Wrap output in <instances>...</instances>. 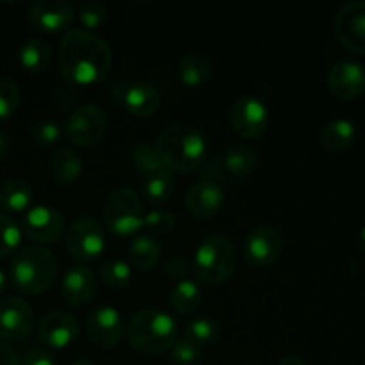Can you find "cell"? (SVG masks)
Listing matches in <instances>:
<instances>
[{
	"label": "cell",
	"mask_w": 365,
	"mask_h": 365,
	"mask_svg": "<svg viewBox=\"0 0 365 365\" xmlns=\"http://www.w3.org/2000/svg\"><path fill=\"white\" fill-rule=\"evenodd\" d=\"M57 64L68 84L91 86L109 75L113 50L96 32L73 29L61 39Z\"/></svg>",
	"instance_id": "obj_1"
},
{
	"label": "cell",
	"mask_w": 365,
	"mask_h": 365,
	"mask_svg": "<svg viewBox=\"0 0 365 365\" xmlns=\"http://www.w3.org/2000/svg\"><path fill=\"white\" fill-rule=\"evenodd\" d=\"M155 148L164 166L177 173H191L203 166L209 153L207 139L189 123H171L159 132Z\"/></svg>",
	"instance_id": "obj_2"
},
{
	"label": "cell",
	"mask_w": 365,
	"mask_h": 365,
	"mask_svg": "<svg viewBox=\"0 0 365 365\" xmlns=\"http://www.w3.org/2000/svg\"><path fill=\"white\" fill-rule=\"evenodd\" d=\"M127 341L143 355H163L178 341L177 321L160 309H141L128 321Z\"/></svg>",
	"instance_id": "obj_3"
},
{
	"label": "cell",
	"mask_w": 365,
	"mask_h": 365,
	"mask_svg": "<svg viewBox=\"0 0 365 365\" xmlns=\"http://www.w3.org/2000/svg\"><path fill=\"white\" fill-rule=\"evenodd\" d=\"M56 255L43 246H29L13 255L9 264V278L18 292L27 296L43 294L57 278Z\"/></svg>",
	"instance_id": "obj_4"
},
{
	"label": "cell",
	"mask_w": 365,
	"mask_h": 365,
	"mask_svg": "<svg viewBox=\"0 0 365 365\" xmlns=\"http://www.w3.org/2000/svg\"><path fill=\"white\" fill-rule=\"evenodd\" d=\"M237 266V252L234 242L225 235H207L192 259V273L205 285H221L230 280Z\"/></svg>",
	"instance_id": "obj_5"
},
{
	"label": "cell",
	"mask_w": 365,
	"mask_h": 365,
	"mask_svg": "<svg viewBox=\"0 0 365 365\" xmlns=\"http://www.w3.org/2000/svg\"><path fill=\"white\" fill-rule=\"evenodd\" d=\"M103 225L114 235H127L135 234L139 228H143V203L135 191L130 187H116L109 192L102 209Z\"/></svg>",
	"instance_id": "obj_6"
},
{
	"label": "cell",
	"mask_w": 365,
	"mask_h": 365,
	"mask_svg": "<svg viewBox=\"0 0 365 365\" xmlns=\"http://www.w3.org/2000/svg\"><path fill=\"white\" fill-rule=\"evenodd\" d=\"M66 250L78 262H95L106 250V230L95 217H78L66 234Z\"/></svg>",
	"instance_id": "obj_7"
},
{
	"label": "cell",
	"mask_w": 365,
	"mask_h": 365,
	"mask_svg": "<svg viewBox=\"0 0 365 365\" xmlns=\"http://www.w3.org/2000/svg\"><path fill=\"white\" fill-rule=\"evenodd\" d=\"M107 128V116L96 103H84L71 110L64 123V138L75 146H95L103 138Z\"/></svg>",
	"instance_id": "obj_8"
},
{
	"label": "cell",
	"mask_w": 365,
	"mask_h": 365,
	"mask_svg": "<svg viewBox=\"0 0 365 365\" xmlns=\"http://www.w3.org/2000/svg\"><path fill=\"white\" fill-rule=\"evenodd\" d=\"M64 217L50 205H36L21 217V235L38 246L56 245L64 234Z\"/></svg>",
	"instance_id": "obj_9"
},
{
	"label": "cell",
	"mask_w": 365,
	"mask_h": 365,
	"mask_svg": "<svg viewBox=\"0 0 365 365\" xmlns=\"http://www.w3.org/2000/svg\"><path fill=\"white\" fill-rule=\"evenodd\" d=\"M230 123L239 138H262L269 128V107L255 96H242L232 106Z\"/></svg>",
	"instance_id": "obj_10"
},
{
	"label": "cell",
	"mask_w": 365,
	"mask_h": 365,
	"mask_svg": "<svg viewBox=\"0 0 365 365\" xmlns=\"http://www.w3.org/2000/svg\"><path fill=\"white\" fill-rule=\"evenodd\" d=\"M284 237L273 225H257L245 241V259L252 266L267 267L280 260Z\"/></svg>",
	"instance_id": "obj_11"
},
{
	"label": "cell",
	"mask_w": 365,
	"mask_h": 365,
	"mask_svg": "<svg viewBox=\"0 0 365 365\" xmlns=\"http://www.w3.org/2000/svg\"><path fill=\"white\" fill-rule=\"evenodd\" d=\"M335 38L349 52L365 56V2H348L337 11L334 21Z\"/></svg>",
	"instance_id": "obj_12"
},
{
	"label": "cell",
	"mask_w": 365,
	"mask_h": 365,
	"mask_svg": "<svg viewBox=\"0 0 365 365\" xmlns=\"http://www.w3.org/2000/svg\"><path fill=\"white\" fill-rule=\"evenodd\" d=\"M86 331L89 339L100 348H116L125 334L121 314L110 305L96 307L86 317Z\"/></svg>",
	"instance_id": "obj_13"
},
{
	"label": "cell",
	"mask_w": 365,
	"mask_h": 365,
	"mask_svg": "<svg viewBox=\"0 0 365 365\" xmlns=\"http://www.w3.org/2000/svg\"><path fill=\"white\" fill-rule=\"evenodd\" d=\"M34 328V312L25 299L6 296L0 298V339L18 341Z\"/></svg>",
	"instance_id": "obj_14"
},
{
	"label": "cell",
	"mask_w": 365,
	"mask_h": 365,
	"mask_svg": "<svg viewBox=\"0 0 365 365\" xmlns=\"http://www.w3.org/2000/svg\"><path fill=\"white\" fill-rule=\"evenodd\" d=\"M36 335H38V341L46 348H68L78 335V321L64 310H53L39 321Z\"/></svg>",
	"instance_id": "obj_15"
},
{
	"label": "cell",
	"mask_w": 365,
	"mask_h": 365,
	"mask_svg": "<svg viewBox=\"0 0 365 365\" xmlns=\"http://www.w3.org/2000/svg\"><path fill=\"white\" fill-rule=\"evenodd\" d=\"M73 18V6L64 0H36L27 11L29 24L43 32L64 31L70 27Z\"/></svg>",
	"instance_id": "obj_16"
},
{
	"label": "cell",
	"mask_w": 365,
	"mask_h": 365,
	"mask_svg": "<svg viewBox=\"0 0 365 365\" xmlns=\"http://www.w3.org/2000/svg\"><path fill=\"white\" fill-rule=\"evenodd\" d=\"M327 86L337 98L355 100L365 91V70L355 61H337L327 73Z\"/></svg>",
	"instance_id": "obj_17"
},
{
	"label": "cell",
	"mask_w": 365,
	"mask_h": 365,
	"mask_svg": "<svg viewBox=\"0 0 365 365\" xmlns=\"http://www.w3.org/2000/svg\"><path fill=\"white\" fill-rule=\"evenodd\" d=\"M185 209L196 217H212L223 209L225 191L212 180H196L187 187L184 196Z\"/></svg>",
	"instance_id": "obj_18"
},
{
	"label": "cell",
	"mask_w": 365,
	"mask_h": 365,
	"mask_svg": "<svg viewBox=\"0 0 365 365\" xmlns=\"http://www.w3.org/2000/svg\"><path fill=\"white\" fill-rule=\"evenodd\" d=\"M96 294V277L88 266L70 267L64 273L63 287H61V296H63L64 305L73 307H86L93 302Z\"/></svg>",
	"instance_id": "obj_19"
},
{
	"label": "cell",
	"mask_w": 365,
	"mask_h": 365,
	"mask_svg": "<svg viewBox=\"0 0 365 365\" xmlns=\"http://www.w3.org/2000/svg\"><path fill=\"white\" fill-rule=\"evenodd\" d=\"M118 100H121L125 109L138 118H148L159 109V91L148 82H130L123 84Z\"/></svg>",
	"instance_id": "obj_20"
},
{
	"label": "cell",
	"mask_w": 365,
	"mask_h": 365,
	"mask_svg": "<svg viewBox=\"0 0 365 365\" xmlns=\"http://www.w3.org/2000/svg\"><path fill=\"white\" fill-rule=\"evenodd\" d=\"M356 141V128L355 125L349 120L344 118H339V120H331L321 128L319 134V143L328 153H339L348 152L349 148H353Z\"/></svg>",
	"instance_id": "obj_21"
},
{
	"label": "cell",
	"mask_w": 365,
	"mask_h": 365,
	"mask_svg": "<svg viewBox=\"0 0 365 365\" xmlns=\"http://www.w3.org/2000/svg\"><path fill=\"white\" fill-rule=\"evenodd\" d=\"M160 259V245L153 235L143 234L130 241L127 248V262L138 271H150Z\"/></svg>",
	"instance_id": "obj_22"
},
{
	"label": "cell",
	"mask_w": 365,
	"mask_h": 365,
	"mask_svg": "<svg viewBox=\"0 0 365 365\" xmlns=\"http://www.w3.org/2000/svg\"><path fill=\"white\" fill-rule=\"evenodd\" d=\"M82 171H84V160L73 148L68 146L57 150L50 160V173L53 180L63 185L75 184L81 178Z\"/></svg>",
	"instance_id": "obj_23"
},
{
	"label": "cell",
	"mask_w": 365,
	"mask_h": 365,
	"mask_svg": "<svg viewBox=\"0 0 365 365\" xmlns=\"http://www.w3.org/2000/svg\"><path fill=\"white\" fill-rule=\"evenodd\" d=\"M212 63L203 53H187L178 63V77L182 84L191 89L203 88L212 78Z\"/></svg>",
	"instance_id": "obj_24"
},
{
	"label": "cell",
	"mask_w": 365,
	"mask_h": 365,
	"mask_svg": "<svg viewBox=\"0 0 365 365\" xmlns=\"http://www.w3.org/2000/svg\"><path fill=\"white\" fill-rule=\"evenodd\" d=\"M223 166L232 177H248L259 166V153L253 146L235 143L227 148L223 155Z\"/></svg>",
	"instance_id": "obj_25"
},
{
	"label": "cell",
	"mask_w": 365,
	"mask_h": 365,
	"mask_svg": "<svg viewBox=\"0 0 365 365\" xmlns=\"http://www.w3.org/2000/svg\"><path fill=\"white\" fill-rule=\"evenodd\" d=\"M32 202V189L21 178H9L0 184V205L7 212H27Z\"/></svg>",
	"instance_id": "obj_26"
},
{
	"label": "cell",
	"mask_w": 365,
	"mask_h": 365,
	"mask_svg": "<svg viewBox=\"0 0 365 365\" xmlns=\"http://www.w3.org/2000/svg\"><path fill=\"white\" fill-rule=\"evenodd\" d=\"M203 292L196 282L178 280L170 291V303L175 312L178 314H192L202 307Z\"/></svg>",
	"instance_id": "obj_27"
},
{
	"label": "cell",
	"mask_w": 365,
	"mask_h": 365,
	"mask_svg": "<svg viewBox=\"0 0 365 365\" xmlns=\"http://www.w3.org/2000/svg\"><path fill=\"white\" fill-rule=\"evenodd\" d=\"M52 63V50L43 39L31 38L20 46V64L31 73H43Z\"/></svg>",
	"instance_id": "obj_28"
},
{
	"label": "cell",
	"mask_w": 365,
	"mask_h": 365,
	"mask_svg": "<svg viewBox=\"0 0 365 365\" xmlns=\"http://www.w3.org/2000/svg\"><path fill=\"white\" fill-rule=\"evenodd\" d=\"M221 335V328L217 321L210 319V317H196L191 323L185 324L184 337L196 348H209V346L216 344L217 339Z\"/></svg>",
	"instance_id": "obj_29"
},
{
	"label": "cell",
	"mask_w": 365,
	"mask_h": 365,
	"mask_svg": "<svg viewBox=\"0 0 365 365\" xmlns=\"http://www.w3.org/2000/svg\"><path fill=\"white\" fill-rule=\"evenodd\" d=\"M175 191V178L170 170L150 175L143 180V196L152 205H163L171 198Z\"/></svg>",
	"instance_id": "obj_30"
},
{
	"label": "cell",
	"mask_w": 365,
	"mask_h": 365,
	"mask_svg": "<svg viewBox=\"0 0 365 365\" xmlns=\"http://www.w3.org/2000/svg\"><path fill=\"white\" fill-rule=\"evenodd\" d=\"M132 160H134L135 170L143 175V178L168 170L160 159L159 152H157L155 145H150V143H139L132 152Z\"/></svg>",
	"instance_id": "obj_31"
},
{
	"label": "cell",
	"mask_w": 365,
	"mask_h": 365,
	"mask_svg": "<svg viewBox=\"0 0 365 365\" xmlns=\"http://www.w3.org/2000/svg\"><path fill=\"white\" fill-rule=\"evenodd\" d=\"M100 277L109 287L127 289L132 282V267L125 260L110 257L100 264Z\"/></svg>",
	"instance_id": "obj_32"
},
{
	"label": "cell",
	"mask_w": 365,
	"mask_h": 365,
	"mask_svg": "<svg viewBox=\"0 0 365 365\" xmlns=\"http://www.w3.org/2000/svg\"><path fill=\"white\" fill-rule=\"evenodd\" d=\"M21 230L11 216L0 214V259L13 255L21 242Z\"/></svg>",
	"instance_id": "obj_33"
},
{
	"label": "cell",
	"mask_w": 365,
	"mask_h": 365,
	"mask_svg": "<svg viewBox=\"0 0 365 365\" xmlns=\"http://www.w3.org/2000/svg\"><path fill=\"white\" fill-rule=\"evenodd\" d=\"M77 18L81 21V25L84 27V31L93 32L95 29H98L103 21L107 20V9L103 4L95 2V0H89V2H82L77 7Z\"/></svg>",
	"instance_id": "obj_34"
},
{
	"label": "cell",
	"mask_w": 365,
	"mask_h": 365,
	"mask_svg": "<svg viewBox=\"0 0 365 365\" xmlns=\"http://www.w3.org/2000/svg\"><path fill=\"white\" fill-rule=\"evenodd\" d=\"M20 103V88L11 78L0 77V121L14 114Z\"/></svg>",
	"instance_id": "obj_35"
},
{
	"label": "cell",
	"mask_w": 365,
	"mask_h": 365,
	"mask_svg": "<svg viewBox=\"0 0 365 365\" xmlns=\"http://www.w3.org/2000/svg\"><path fill=\"white\" fill-rule=\"evenodd\" d=\"M175 225V216L168 210H152V212L145 214V220H143V227L148 228L152 234H170L173 232Z\"/></svg>",
	"instance_id": "obj_36"
},
{
	"label": "cell",
	"mask_w": 365,
	"mask_h": 365,
	"mask_svg": "<svg viewBox=\"0 0 365 365\" xmlns=\"http://www.w3.org/2000/svg\"><path fill=\"white\" fill-rule=\"evenodd\" d=\"M200 359V348L185 339H178L170 349V360L173 365H192Z\"/></svg>",
	"instance_id": "obj_37"
},
{
	"label": "cell",
	"mask_w": 365,
	"mask_h": 365,
	"mask_svg": "<svg viewBox=\"0 0 365 365\" xmlns=\"http://www.w3.org/2000/svg\"><path fill=\"white\" fill-rule=\"evenodd\" d=\"M32 139L41 146H52L61 139V127L56 121L43 120L32 127Z\"/></svg>",
	"instance_id": "obj_38"
},
{
	"label": "cell",
	"mask_w": 365,
	"mask_h": 365,
	"mask_svg": "<svg viewBox=\"0 0 365 365\" xmlns=\"http://www.w3.org/2000/svg\"><path fill=\"white\" fill-rule=\"evenodd\" d=\"M163 269L166 277L180 278V280H185V278L192 273V267L191 264H189V260L180 255H171L170 259L164 262Z\"/></svg>",
	"instance_id": "obj_39"
},
{
	"label": "cell",
	"mask_w": 365,
	"mask_h": 365,
	"mask_svg": "<svg viewBox=\"0 0 365 365\" xmlns=\"http://www.w3.org/2000/svg\"><path fill=\"white\" fill-rule=\"evenodd\" d=\"M20 365H56V359L48 349L32 348L20 356Z\"/></svg>",
	"instance_id": "obj_40"
},
{
	"label": "cell",
	"mask_w": 365,
	"mask_h": 365,
	"mask_svg": "<svg viewBox=\"0 0 365 365\" xmlns=\"http://www.w3.org/2000/svg\"><path fill=\"white\" fill-rule=\"evenodd\" d=\"M202 175H203V178H205V180H212V182H216V184L221 185V182L227 180L228 173H227V170H225V166H223V160L216 159V160H212V163H209L205 168H203Z\"/></svg>",
	"instance_id": "obj_41"
},
{
	"label": "cell",
	"mask_w": 365,
	"mask_h": 365,
	"mask_svg": "<svg viewBox=\"0 0 365 365\" xmlns=\"http://www.w3.org/2000/svg\"><path fill=\"white\" fill-rule=\"evenodd\" d=\"M75 100H77V89H75L73 84H66L57 89V103H59V107L66 109Z\"/></svg>",
	"instance_id": "obj_42"
},
{
	"label": "cell",
	"mask_w": 365,
	"mask_h": 365,
	"mask_svg": "<svg viewBox=\"0 0 365 365\" xmlns=\"http://www.w3.org/2000/svg\"><path fill=\"white\" fill-rule=\"evenodd\" d=\"M0 365H20L18 353L4 341H0Z\"/></svg>",
	"instance_id": "obj_43"
},
{
	"label": "cell",
	"mask_w": 365,
	"mask_h": 365,
	"mask_svg": "<svg viewBox=\"0 0 365 365\" xmlns=\"http://www.w3.org/2000/svg\"><path fill=\"white\" fill-rule=\"evenodd\" d=\"M9 152H11L9 135H7L4 130H0V163H2L4 159H7Z\"/></svg>",
	"instance_id": "obj_44"
},
{
	"label": "cell",
	"mask_w": 365,
	"mask_h": 365,
	"mask_svg": "<svg viewBox=\"0 0 365 365\" xmlns=\"http://www.w3.org/2000/svg\"><path fill=\"white\" fill-rule=\"evenodd\" d=\"M277 365H309V364H307L303 359H299V356H285V359H282Z\"/></svg>",
	"instance_id": "obj_45"
},
{
	"label": "cell",
	"mask_w": 365,
	"mask_h": 365,
	"mask_svg": "<svg viewBox=\"0 0 365 365\" xmlns=\"http://www.w3.org/2000/svg\"><path fill=\"white\" fill-rule=\"evenodd\" d=\"M6 287H7V277H6V273L0 269V291H4Z\"/></svg>",
	"instance_id": "obj_46"
},
{
	"label": "cell",
	"mask_w": 365,
	"mask_h": 365,
	"mask_svg": "<svg viewBox=\"0 0 365 365\" xmlns=\"http://www.w3.org/2000/svg\"><path fill=\"white\" fill-rule=\"evenodd\" d=\"M359 245L365 250V225H364L362 230H360V234H359Z\"/></svg>",
	"instance_id": "obj_47"
},
{
	"label": "cell",
	"mask_w": 365,
	"mask_h": 365,
	"mask_svg": "<svg viewBox=\"0 0 365 365\" xmlns=\"http://www.w3.org/2000/svg\"><path fill=\"white\" fill-rule=\"evenodd\" d=\"M71 365H98L96 362H93V360H86V359H82V360H75L73 364Z\"/></svg>",
	"instance_id": "obj_48"
},
{
	"label": "cell",
	"mask_w": 365,
	"mask_h": 365,
	"mask_svg": "<svg viewBox=\"0 0 365 365\" xmlns=\"http://www.w3.org/2000/svg\"><path fill=\"white\" fill-rule=\"evenodd\" d=\"M245 365H252V364H245Z\"/></svg>",
	"instance_id": "obj_49"
}]
</instances>
